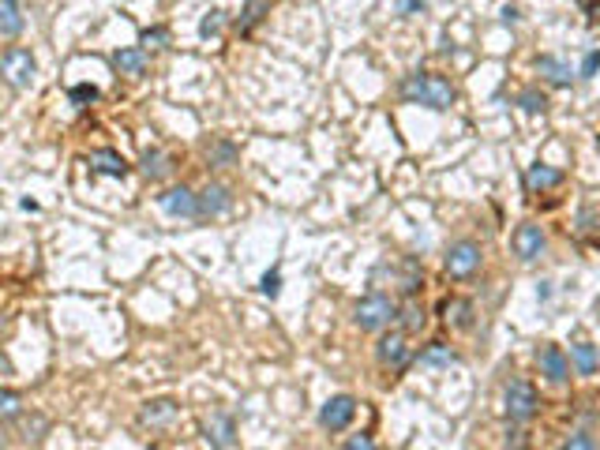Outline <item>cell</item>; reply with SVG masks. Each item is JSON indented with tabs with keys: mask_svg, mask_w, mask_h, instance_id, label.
Wrapping results in <instances>:
<instances>
[{
	"mask_svg": "<svg viewBox=\"0 0 600 450\" xmlns=\"http://www.w3.org/2000/svg\"><path fill=\"white\" fill-rule=\"evenodd\" d=\"M398 94H402L406 102H413V105H424V110L443 113V110L454 105L458 90H454V83L447 76H440V71H413V76L402 79Z\"/></svg>",
	"mask_w": 600,
	"mask_h": 450,
	"instance_id": "obj_1",
	"label": "cell"
},
{
	"mask_svg": "<svg viewBox=\"0 0 600 450\" xmlns=\"http://www.w3.org/2000/svg\"><path fill=\"white\" fill-rule=\"evenodd\" d=\"M394 319H398V304L387 293H368L353 304V323L365 334H383Z\"/></svg>",
	"mask_w": 600,
	"mask_h": 450,
	"instance_id": "obj_2",
	"label": "cell"
},
{
	"mask_svg": "<svg viewBox=\"0 0 600 450\" xmlns=\"http://www.w3.org/2000/svg\"><path fill=\"white\" fill-rule=\"evenodd\" d=\"M503 409H506V417H511V424H530L540 413L537 387L530 380H511L503 390Z\"/></svg>",
	"mask_w": 600,
	"mask_h": 450,
	"instance_id": "obj_3",
	"label": "cell"
},
{
	"mask_svg": "<svg viewBox=\"0 0 600 450\" xmlns=\"http://www.w3.org/2000/svg\"><path fill=\"white\" fill-rule=\"evenodd\" d=\"M38 76V61H34V53L23 49V45H12L0 53V79H4L12 90H27Z\"/></svg>",
	"mask_w": 600,
	"mask_h": 450,
	"instance_id": "obj_4",
	"label": "cell"
},
{
	"mask_svg": "<svg viewBox=\"0 0 600 450\" xmlns=\"http://www.w3.org/2000/svg\"><path fill=\"white\" fill-rule=\"evenodd\" d=\"M481 266H484V248L477 241H454L447 248V256H443V270H447V278H454V282L473 278Z\"/></svg>",
	"mask_w": 600,
	"mask_h": 450,
	"instance_id": "obj_5",
	"label": "cell"
},
{
	"mask_svg": "<svg viewBox=\"0 0 600 450\" xmlns=\"http://www.w3.org/2000/svg\"><path fill=\"white\" fill-rule=\"evenodd\" d=\"M229 207H233V188L222 184V180H210V184L195 192V218L199 222H210L218 214H226Z\"/></svg>",
	"mask_w": 600,
	"mask_h": 450,
	"instance_id": "obj_6",
	"label": "cell"
},
{
	"mask_svg": "<svg viewBox=\"0 0 600 450\" xmlns=\"http://www.w3.org/2000/svg\"><path fill=\"white\" fill-rule=\"evenodd\" d=\"M537 368L540 375L548 380L552 387H563V383H571V356L563 353V346H555V341H544V346L537 349Z\"/></svg>",
	"mask_w": 600,
	"mask_h": 450,
	"instance_id": "obj_7",
	"label": "cell"
},
{
	"mask_svg": "<svg viewBox=\"0 0 600 450\" xmlns=\"http://www.w3.org/2000/svg\"><path fill=\"white\" fill-rule=\"evenodd\" d=\"M357 421V398L353 394H334V398H326L323 409H319V428L326 431H345Z\"/></svg>",
	"mask_w": 600,
	"mask_h": 450,
	"instance_id": "obj_8",
	"label": "cell"
},
{
	"mask_svg": "<svg viewBox=\"0 0 600 450\" xmlns=\"http://www.w3.org/2000/svg\"><path fill=\"white\" fill-rule=\"evenodd\" d=\"M203 439L210 450H233L236 443V421L226 409H210V417L203 421Z\"/></svg>",
	"mask_w": 600,
	"mask_h": 450,
	"instance_id": "obj_9",
	"label": "cell"
},
{
	"mask_svg": "<svg viewBox=\"0 0 600 450\" xmlns=\"http://www.w3.org/2000/svg\"><path fill=\"white\" fill-rule=\"evenodd\" d=\"M511 248H514V256L522 263H533L544 256V248H548V237H544V229L537 222H522L514 229V237H511Z\"/></svg>",
	"mask_w": 600,
	"mask_h": 450,
	"instance_id": "obj_10",
	"label": "cell"
},
{
	"mask_svg": "<svg viewBox=\"0 0 600 450\" xmlns=\"http://www.w3.org/2000/svg\"><path fill=\"white\" fill-rule=\"evenodd\" d=\"M375 360L383 368H406L409 364V341H406V331H387L379 334L375 341Z\"/></svg>",
	"mask_w": 600,
	"mask_h": 450,
	"instance_id": "obj_11",
	"label": "cell"
},
{
	"mask_svg": "<svg viewBox=\"0 0 600 450\" xmlns=\"http://www.w3.org/2000/svg\"><path fill=\"white\" fill-rule=\"evenodd\" d=\"M203 161L210 169H233L241 161V147L229 139V135H210L203 143Z\"/></svg>",
	"mask_w": 600,
	"mask_h": 450,
	"instance_id": "obj_12",
	"label": "cell"
},
{
	"mask_svg": "<svg viewBox=\"0 0 600 450\" xmlns=\"http://www.w3.org/2000/svg\"><path fill=\"white\" fill-rule=\"evenodd\" d=\"M177 417H180V405L173 398L143 402V409H139V424L143 428H169V424H177Z\"/></svg>",
	"mask_w": 600,
	"mask_h": 450,
	"instance_id": "obj_13",
	"label": "cell"
},
{
	"mask_svg": "<svg viewBox=\"0 0 600 450\" xmlns=\"http://www.w3.org/2000/svg\"><path fill=\"white\" fill-rule=\"evenodd\" d=\"M109 64H113V68L120 71V76L139 79V76H147L151 57H147V49H143V45H124V49H117L113 57H109Z\"/></svg>",
	"mask_w": 600,
	"mask_h": 450,
	"instance_id": "obj_14",
	"label": "cell"
},
{
	"mask_svg": "<svg viewBox=\"0 0 600 450\" xmlns=\"http://www.w3.org/2000/svg\"><path fill=\"white\" fill-rule=\"evenodd\" d=\"M158 207L169 214V218H195V192L192 188H166L158 195Z\"/></svg>",
	"mask_w": 600,
	"mask_h": 450,
	"instance_id": "obj_15",
	"label": "cell"
},
{
	"mask_svg": "<svg viewBox=\"0 0 600 450\" xmlns=\"http://www.w3.org/2000/svg\"><path fill=\"white\" fill-rule=\"evenodd\" d=\"M563 184V169L548 166V161H533L530 169H525V192L530 195H544Z\"/></svg>",
	"mask_w": 600,
	"mask_h": 450,
	"instance_id": "obj_16",
	"label": "cell"
},
{
	"mask_svg": "<svg viewBox=\"0 0 600 450\" xmlns=\"http://www.w3.org/2000/svg\"><path fill=\"white\" fill-rule=\"evenodd\" d=\"M173 169H177V158L169 151H161V147H151L147 154L139 158V173L147 180H166Z\"/></svg>",
	"mask_w": 600,
	"mask_h": 450,
	"instance_id": "obj_17",
	"label": "cell"
},
{
	"mask_svg": "<svg viewBox=\"0 0 600 450\" xmlns=\"http://www.w3.org/2000/svg\"><path fill=\"white\" fill-rule=\"evenodd\" d=\"M90 169L95 173H102V176H124L128 173V161H124V154L120 151H113V147H98V151H90Z\"/></svg>",
	"mask_w": 600,
	"mask_h": 450,
	"instance_id": "obj_18",
	"label": "cell"
},
{
	"mask_svg": "<svg viewBox=\"0 0 600 450\" xmlns=\"http://www.w3.org/2000/svg\"><path fill=\"white\" fill-rule=\"evenodd\" d=\"M537 71H540V76L548 79L552 86H571V83H574L571 64L563 61V57H552V53H544V57H537Z\"/></svg>",
	"mask_w": 600,
	"mask_h": 450,
	"instance_id": "obj_19",
	"label": "cell"
},
{
	"mask_svg": "<svg viewBox=\"0 0 600 450\" xmlns=\"http://www.w3.org/2000/svg\"><path fill=\"white\" fill-rule=\"evenodd\" d=\"M15 424H20V439L27 443V446H38L42 443V436L49 431V417L45 413H20V417H15Z\"/></svg>",
	"mask_w": 600,
	"mask_h": 450,
	"instance_id": "obj_20",
	"label": "cell"
},
{
	"mask_svg": "<svg viewBox=\"0 0 600 450\" xmlns=\"http://www.w3.org/2000/svg\"><path fill=\"white\" fill-rule=\"evenodd\" d=\"M571 368H574V375H596V368H600V353H596V346H589V341H574L571 346Z\"/></svg>",
	"mask_w": 600,
	"mask_h": 450,
	"instance_id": "obj_21",
	"label": "cell"
},
{
	"mask_svg": "<svg viewBox=\"0 0 600 450\" xmlns=\"http://www.w3.org/2000/svg\"><path fill=\"white\" fill-rule=\"evenodd\" d=\"M443 315H447L450 327L469 331V327H473V315H477V308H473V300H465V297H450V300L443 304Z\"/></svg>",
	"mask_w": 600,
	"mask_h": 450,
	"instance_id": "obj_22",
	"label": "cell"
},
{
	"mask_svg": "<svg viewBox=\"0 0 600 450\" xmlns=\"http://www.w3.org/2000/svg\"><path fill=\"white\" fill-rule=\"evenodd\" d=\"M398 319H402V331L406 334H421L428 327V312H424V304L416 300V297H409L402 308H398Z\"/></svg>",
	"mask_w": 600,
	"mask_h": 450,
	"instance_id": "obj_23",
	"label": "cell"
},
{
	"mask_svg": "<svg viewBox=\"0 0 600 450\" xmlns=\"http://www.w3.org/2000/svg\"><path fill=\"white\" fill-rule=\"evenodd\" d=\"M421 364L424 368H450V364H458V353H454L447 341H432V346L421 349Z\"/></svg>",
	"mask_w": 600,
	"mask_h": 450,
	"instance_id": "obj_24",
	"label": "cell"
},
{
	"mask_svg": "<svg viewBox=\"0 0 600 450\" xmlns=\"http://www.w3.org/2000/svg\"><path fill=\"white\" fill-rule=\"evenodd\" d=\"M23 27H27L23 12L15 4H4V0H0V38H20Z\"/></svg>",
	"mask_w": 600,
	"mask_h": 450,
	"instance_id": "obj_25",
	"label": "cell"
},
{
	"mask_svg": "<svg viewBox=\"0 0 600 450\" xmlns=\"http://www.w3.org/2000/svg\"><path fill=\"white\" fill-rule=\"evenodd\" d=\"M270 12V0H248L244 12H241V20H236V30L241 34H251L259 23H263V15Z\"/></svg>",
	"mask_w": 600,
	"mask_h": 450,
	"instance_id": "obj_26",
	"label": "cell"
},
{
	"mask_svg": "<svg viewBox=\"0 0 600 450\" xmlns=\"http://www.w3.org/2000/svg\"><path fill=\"white\" fill-rule=\"evenodd\" d=\"M23 409L27 405H23V394L20 390H4V387H0V421H15Z\"/></svg>",
	"mask_w": 600,
	"mask_h": 450,
	"instance_id": "obj_27",
	"label": "cell"
},
{
	"mask_svg": "<svg viewBox=\"0 0 600 450\" xmlns=\"http://www.w3.org/2000/svg\"><path fill=\"white\" fill-rule=\"evenodd\" d=\"M518 105L525 113H544V110H548V94L537 90V86H530V90H522V94H518Z\"/></svg>",
	"mask_w": 600,
	"mask_h": 450,
	"instance_id": "obj_28",
	"label": "cell"
},
{
	"mask_svg": "<svg viewBox=\"0 0 600 450\" xmlns=\"http://www.w3.org/2000/svg\"><path fill=\"white\" fill-rule=\"evenodd\" d=\"M68 98H71V105L86 110L90 102H98V86H95V83H79V86H71V90H68Z\"/></svg>",
	"mask_w": 600,
	"mask_h": 450,
	"instance_id": "obj_29",
	"label": "cell"
},
{
	"mask_svg": "<svg viewBox=\"0 0 600 450\" xmlns=\"http://www.w3.org/2000/svg\"><path fill=\"white\" fill-rule=\"evenodd\" d=\"M139 42H143V45L161 49V45H169V30H166V27H147V30L139 34Z\"/></svg>",
	"mask_w": 600,
	"mask_h": 450,
	"instance_id": "obj_30",
	"label": "cell"
},
{
	"mask_svg": "<svg viewBox=\"0 0 600 450\" xmlns=\"http://www.w3.org/2000/svg\"><path fill=\"white\" fill-rule=\"evenodd\" d=\"M218 30H222V12H207L203 23H199V38H214Z\"/></svg>",
	"mask_w": 600,
	"mask_h": 450,
	"instance_id": "obj_31",
	"label": "cell"
},
{
	"mask_svg": "<svg viewBox=\"0 0 600 450\" xmlns=\"http://www.w3.org/2000/svg\"><path fill=\"white\" fill-rule=\"evenodd\" d=\"M596 71H600V49H589L586 61H581V68H578V76H581V79H593Z\"/></svg>",
	"mask_w": 600,
	"mask_h": 450,
	"instance_id": "obj_32",
	"label": "cell"
},
{
	"mask_svg": "<svg viewBox=\"0 0 600 450\" xmlns=\"http://www.w3.org/2000/svg\"><path fill=\"white\" fill-rule=\"evenodd\" d=\"M259 290H263L267 297H278V290H282V270H278V266H275V270H267L263 282H259Z\"/></svg>",
	"mask_w": 600,
	"mask_h": 450,
	"instance_id": "obj_33",
	"label": "cell"
},
{
	"mask_svg": "<svg viewBox=\"0 0 600 450\" xmlns=\"http://www.w3.org/2000/svg\"><path fill=\"white\" fill-rule=\"evenodd\" d=\"M345 450H379V443L368 436V431H360V436H349V439H345Z\"/></svg>",
	"mask_w": 600,
	"mask_h": 450,
	"instance_id": "obj_34",
	"label": "cell"
},
{
	"mask_svg": "<svg viewBox=\"0 0 600 450\" xmlns=\"http://www.w3.org/2000/svg\"><path fill=\"white\" fill-rule=\"evenodd\" d=\"M563 450H596V443H593V436H586V431H574V436L563 443Z\"/></svg>",
	"mask_w": 600,
	"mask_h": 450,
	"instance_id": "obj_35",
	"label": "cell"
},
{
	"mask_svg": "<svg viewBox=\"0 0 600 450\" xmlns=\"http://www.w3.org/2000/svg\"><path fill=\"white\" fill-rule=\"evenodd\" d=\"M578 4H581V12H586L589 27H596L600 23V0H578Z\"/></svg>",
	"mask_w": 600,
	"mask_h": 450,
	"instance_id": "obj_36",
	"label": "cell"
},
{
	"mask_svg": "<svg viewBox=\"0 0 600 450\" xmlns=\"http://www.w3.org/2000/svg\"><path fill=\"white\" fill-rule=\"evenodd\" d=\"M428 8V0H402V12H421Z\"/></svg>",
	"mask_w": 600,
	"mask_h": 450,
	"instance_id": "obj_37",
	"label": "cell"
},
{
	"mask_svg": "<svg viewBox=\"0 0 600 450\" xmlns=\"http://www.w3.org/2000/svg\"><path fill=\"white\" fill-rule=\"evenodd\" d=\"M8 446V431H4V421H0V450Z\"/></svg>",
	"mask_w": 600,
	"mask_h": 450,
	"instance_id": "obj_38",
	"label": "cell"
},
{
	"mask_svg": "<svg viewBox=\"0 0 600 450\" xmlns=\"http://www.w3.org/2000/svg\"><path fill=\"white\" fill-rule=\"evenodd\" d=\"M4 327H8V315H4V312H0V334H4Z\"/></svg>",
	"mask_w": 600,
	"mask_h": 450,
	"instance_id": "obj_39",
	"label": "cell"
},
{
	"mask_svg": "<svg viewBox=\"0 0 600 450\" xmlns=\"http://www.w3.org/2000/svg\"><path fill=\"white\" fill-rule=\"evenodd\" d=\"M514 450H530V446H514Z\"/></svg>",
	"mask_w": 600,
	"mask_h": 450,
	"instance_id": "obj_40",
	"label": "cell"
},
{
	"mask_svg": "<svg viewBox=\"0 0 600 450\" xmlns=\"http://www.w3.org/2000/svg\"><path fill=\"white\" fill-rule=\"evenodd\" d=\"M4 4H15V0H4Z\"/></svg>",
	"mask_w": 600,
	"mask_h": 450,
	"instance_id": "obj_41",
	"label": "cell"
}]
</instances>
